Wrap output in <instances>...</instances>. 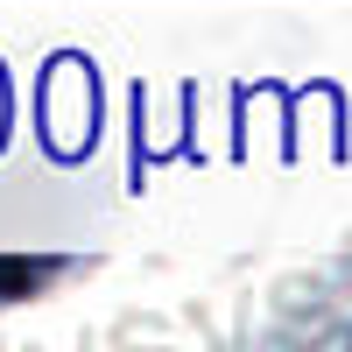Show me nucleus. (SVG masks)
I'll use <instances>...</instances> for the list:
<instances>
[]
</instances>
